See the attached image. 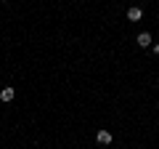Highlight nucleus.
Listing matches in <instances>:
<instances>
[{"mask_svg":"<svg viewBox=\"0 0 159 149\" xmlns=\"http://www.w3.org/2000/svg\"><path fill=\"white\" fill-rule=\"evenodd\" d=\"M154 53H157V56H159V43H154Z\"/></svg>","mask_w":159,"mask_h":149,"instance_id":"5","label":"nucleus"},{"mask_svg":"<svg viewBox=\"0 0 159 149\" xmlns=\"http://www.w3.org/2000/svg\"><path fill=\"white\" fill-rule=\"evenodd\" d=\"M135 43H138V46H141V48H148V46H151V43H154V37H151V35H148V32H141V35H138V37H135Z\"/></svg>","mask_w":159,"mask_h":149,"instance_id":"4","label":"nucleus"},{"mask_svg":"<svg viewBox=\"0 0 159 149\" xmlns=\"http://www.w3.org/2000/svg\"><path fill=\"white\" fill-rule=\"evenodd\" d=\"M13 96H16V91H13V85H6L3 91H0V101H3V104L13 101Z\"/></svg>","mask_w":159,"mask_h":149,"instance_id":"3","label":"nucleus"},{"mask_svg":"<svg viewBox=\"0 0 159 149\" xmlns=\"http://www.w3.org/2000/svg\"><path fill=\"white\" fill-rule=\"evenodd\" d=\"M143 19V8H138V6H133V8H127V22H141Z\"/></svg>","mask_w":159,"mask_h":149,"instance_id":"2","label":"nucleus"},{"mask_svg":"<svg viewBox=\"0 0 159 149\" xmlns=\"http://www.w3.org/2000/svg\"><path fill=\"white\" fill-rule=\"evenodd\" d=\"M96 141L101 144V147H109V144H111V131H106V128H101V131L96 133Z\"/></svg>","mask_w":159,"mask_h":149,"instance_id":"1","label":"nucleus"}]
</instances>
